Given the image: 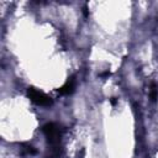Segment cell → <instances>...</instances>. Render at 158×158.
Instances as JSON below:
<instances>
[{
  "label": "cell",
  "mask_w": 158,
  "mask_h": 158,
  "mask_svg": "<svg viewBox=\"0 0 158 158\" xmlns=\"http://www.w3.org/2000/svg\"><path fill=\"white\" fill-rule=\"evenodd\" d=\"M27 94H28V98L35 104H37L40 106H49L52 104V99L48 95H46L44 93H42V91H40L35 88H28Z\"/></svg>",
  "instance_id": "obj_1"
},
{
  "label": "cell",
  "mask_w": 158,
  "mask_h": 158,
  "mask_svg": "<svg viewBox=\"0 0 158 158\" xmlns=\"http://www.w3.org/2000/svg\"><path fill=\"white\" fill-rule=\"evenodd\" d=\"M42 131L43 133L46 135L47 139L49 143H54L57 144L59 142V137H60V130H59V126L53 123V122H49V123H46L43 127H42Z\"/></svg>",
  "instance_id": "obj_2"
},
{
  "label": "cell",
  "mask_w": 158,
  "mask_h": 158,
  "mask_svg": "<svg viewBox=\"0 0 158 158\" xmlns=\"http://www.w3.org/2000/svg\"><path fill=\"white\" fill-rule=\"evenodd\" d=\"M74 86H75V80H74V77H72L70 79L67 80V83L58 89V93L62 94V95H68V94H72L73 90H74Z\"/></svg>",
  "instance_id": "obj_3"
},
{
  "label": "cell",
  "mask_w": 158,
  "mask_h": 158,
  "mask_svg": "<svg viewBox=\"0 0 158 158\" xmlns=\"http://www.w3.org/2000/svg\"><path fill=\"white\" fill-rule=\"evenodd\" d=\"M111 102H112V105H115V104H116V100H115V98H112V99H111Z\"/></svg>",
  "instance_id": "obj_4"
}]
</instances>
